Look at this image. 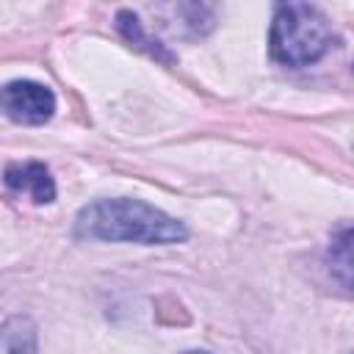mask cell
I'll return each instance as SVG.
<instances>
[{
    "mask_svg": "<svg viewBox=\"0 0 354 354\" xmlns=\"http://www.w3.org/2000/svg\"><path fill=\"white\" fill-rule=\"evenodd\" d=\"M116 28H119V33H122L127 41H133L136 47H141V50H147V53H152V55H158V58H163V61H171V53H166V50L160 47V41H155V39H149V36L144 33L141 19H138L133 11L122 8V11L116 14Z\"/></svg>",
    "mask_w": 354,
    "mask_h": 354,
    "instance_id": "8992f818",
    "label": "cell"
},
{
    "mask_svg": "<svg viewBox=\"0 0 354 354\" xmlns=\"http://www.w3.org/2000/svg\"><path fill=\"white\" fill-rule=\"evenodd\" d=\"M0 111L17 124H44L55 113V94L36 80H11L0 88Z\"/></svg>",
    "mask_w": 354,
    "mask_h": 354,
    "instance_id": "3957f363",
    "label": "cell"
},
{
    "mask_svg": "<svg viewBox=\"0 0 354 354\" xmlns=\"http://www.w3.org/2000/svg\"><path fill=\"white\" fill-rule=\"evenodd\" d=\"M348 241H351V230H348V224H343L340 232L332 235V243H329V271H332V277L340 282V288H343L346 293H348V288H351V279H348V271H351Z\"/></svg>",
    "mask_w": 354,
    "mask_h": 354,
    "instance_id": "52a82bcc",
    "label": "cell"
},
{
    "mask_svg": "<svg viewBox=\"0 0 354 354\" xmlns=\"http://www.w3.org/2000/svg\"><path fill=\"white\" fill-rule=\"evenodd\" d=\"M185 354H207V351H185Z\"/></svg>",
    "mask_w": 354,
    "mask_h": 354,
    "instance_id": "ba28073f",
    "label": "cell"
},
{
    "mask_svg": "<svg viewBox=\"0 0 354 354\" xmlns=\"http://www.w3.org/2000/svg\"><path fill=\"white\" fill-rule=\"evenodd\" d=\"M3 183L14 194H25L33 205H50L55 199V180L44 163H11L3 171Z\"/></svg>",
    "mask_w": 354,
    "mask_h": 354,
    "instance_id": "277c9868",
    "label": "cell"
},
{
    "mask_svg": "<svg viewBox=\"0 0 354 354\" xmlns=\"http://www.w3.org/2000/svg\"><path fill=\"white\" fill-rule=\"evenodd\" d=\"M335 44L326 14L310 3H279L271 17L268 50L282 66H310Z\"/></svg>",
    "mask_w": 354,
    "mask_h": 354,
    "instance_id": "7a4b0ae2",
    "label": "cell"
},
{
    "mask_svg": "<svg viewBox=\"0 0 354 354\" xmlns=\"http://www.w3.org/2000/svg\"><path fill=\"white\" fill-rule=\"evenodd\" d=\"M75 238L169 246V243H183L188 238V227L141 199L113 196V199H97L80 207L75 218Z\"/></svg>",
    "mask_w": 354,
    "mask_h": 354,
    "instance_id": "6da1fadb",
    "label": "cell"
},
{
    "mask_svg": "<svg viewBox=\"0 0 354 354\" xmlns=\"http://www.w3.org/2000/svg\"><path fill=\"white\" fill-rule=\"evenodd\" d=\"M0 354H39V335L33 318L11 315L0 324Z\"/></svg>",
    "mask_w": 354,
    "mask_h": 354,
    "instance_id": "5b68a950",
    "label": "cell"
}]
</instances>
